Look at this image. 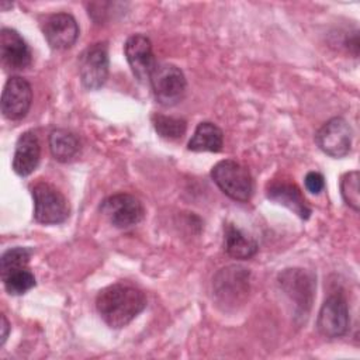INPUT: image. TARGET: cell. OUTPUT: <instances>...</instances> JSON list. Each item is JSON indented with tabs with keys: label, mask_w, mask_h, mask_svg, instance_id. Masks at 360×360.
<instances>
[{
	"label": "cell",
	"mask_w": 360,
	"mask_h": 360,
	"mask_svg": "<svg viewBox=\"0 0 360 360\" xmlns=\"http://www.w3.org/2000/svg\"><path fill=\"white\" fill-rule=\"evenodd\" d=\"M211 179L224 194L236 201H248L253 191L249 170L232 159L218 162L211 169Z\"/></svg>",
	"instance_id": "obj_2"
},
{
	"label": "cell",
	"mask_w": 360,
	"mask_h": 360,
	"mask_svg": "<svg viewBox=\"0 0 360 360\" xmlns=\"http://www.w3.org/2000/svg\"><path fill=\"white\" fill-rule=\"evenodd\" d=\"M8 330H10V323H8V321H7V318H6V315H1V340H0V343H1V346L4 345V342H6V339H7V336H8Z\"/></svg>",
	"instance_id": "obj_25"
},
{
	"label": "cell",
	"mask_w": 360,
	"mask_h": 360,
	"mask_svg": "<svg viewBox=\"0 0 360 360\" xmlns=\"http://www.w3.org/2000/svg\"><path fill=\"white\" fill-rule=\"evenodd\" d=\"M305 188L312 194H319L325 187V179L318 172H309L305 176Z\"/></svg>",
	"instance_id": "obj_24"
},
{
	"label": "cell",
	"mask_w": 360,
	"mask_h": 360,
	"mask_svg": "<svg viewBox=\"0 0 360 360\" xmlns=\"http://www.w3.org/2000/svg\"><path fill=\"white\" fill-rule=\"evenodd\" d=\"M49 149L52 156L62 163L73 160L80 152V142L76 134L65 128H56L49 134Z\"/></svg>",
	"instance_id": "obj_19"
},
{
	"label": "cell",
	"mask_w": 360,
	"mask_h": 360,
	"mask_svg": "<svg viewBox=\"0 0 360 360\" xmlns=\"http://www.w3.org/2000/svg\"><path fill=\"white\" fill-rule=\"evenodd\" d=\"M34 218L39 224L56 225L68 219L70 207L66 197L52 184L39 181L32 187Z\"/></svg>",
	"instance_id": "obj_3"
},
{
	"label": "cell",
	"mask_w": 360,
	"mask_h": 360,
	"mask_svg": "<svg viewBox=\"0 0 360 360\" xmlns=\"http://www.w3.org/2000/svg\"><path fill=\"white\" fill-rule=\"evenodd\" d=\"M359 172L353 170L346 173L340 180V193L345 200V202L353 208L354 211H359L360 207V191H359Z\"/></svg>",
	"instance_id": "obj_23"
},
{
	"label": "cell",
	"mask_w": 360,
	"mask_h": 360,
	"mask_svg": "<svg viewBox=\"0 0 360 360\" xmlns=\"http://www.w3.org/2000/svg\"><path fill=\"white\" fill-rule=\"evenodd\" d=\"M100 210L105 218L120 229L131 228L139 224L145 217L142 202L135 195L128 193H117L107 197L101 202Z\"/></svg>",
	"instance_id": "obj_6"
},
{
	"label": "cell",
	"mask_w": 360,
	"mask_h": 360,
	"mask_svg": "<svg viewBox=\"0 0 360 360\" xmlns=\"http://www.w3.org/2000/svg\"><path fill=\"white\" fill-rule=\"evenodd\" d=\"M224 246L233 259L246 260L257 253L256 240L232 224H226L224 228Z\"/></svg>",
	"instance_id": "obj_17"
},
{
	"label": "cell",
	"mask_w": 360,
	"mask_h": 360,
	"mask_svg": "<svg viewBox=\"0 0 360 360\" xmlns=\"http://www.w3.org/2000/svg\"><path fill=\"white\" fill-rule=\"evenodd\" d=\"M353 131L342 117L326 121L316 132L315 141L322 152L332 158H343L350 152Z\"/></svg>",
	"instance_id": "obj_9"
},
{
	"label": "cell",
	"mask_w": 360,
	"mask_h": 360,
	"mask_svg": "<svg viewBox=\"0 0 360 360\" xmlns=\"http://www.w3.org/2000/svg\"><path fill=\"white\" fill-rule=\"evenodd\" d=\"M32 255V249L30 248H13L8 249L3 253L1 260H0V273H1V278L6 277L7 274L20 270V269H25L30 257Z\"/></svg>",
	"instance_id": "obj_21"
},
{
	"label": "cell",
	"mask_w": 360,
	"mask_h": 360,
	"mask_svg": "<svg viewBox=\"0 0 360 360\" xmlns=\"http://www.w3.org/2000/svg\"><path fill=\"white\" fill-rule=\"evenodd\" d=\"M1 62L8 70H22L31 65L32 56L24 38L13 28H3L0 32Z\"/></svg>",
	"instance_id": "obj_14"
},
{
	"label": "cell",
	"mask_w": 360,
	"mask_h": 360,
	"mask_svg": "<svg viewBox=\"0 0 360 360\" xmlns=\"http://www.w3.org/2000/svg\"><path fill=\"white\" fill-rule=\"evenodd\" d=\"M212 287L219 304H239L249 292V271L240 266L224 267L217 273Z\"/></svg>",
	"instance_id": "obj_7"
},
{
	"label": "cell",
	"mask_w": 360,
	"mask_h": 360,
	"mask_svg": "<svg viewBox=\"0 0 360 360\" xmlns=\"http://www.w3.org/2000/svg\"><path fill=\"white\" fill-rule=\"evenodd\" d=\"M349 322L350 319L346 300L340 294L328 297L322 304L316 319L319 333L330 339L343 336L349 329Z\"/></svg>",
	"instance_id": "obj_10"
},
{
	"label": "cell",
	"mask_w": 360,
	"mask_h": 360,
	"mask_svg": "<svg viewBox=\"0 0 360 360\" xmlns=\"http://www.w3.org/2000/svg\"><path fill=\"white\" fill-rule=\"evenodd\" d=\"M42 32L51 48L63 51L76 42L79 25L69 13H55L44 20Z\"/></svg>",
	"instance_id": "obj_13"
},
{
	"label": "cell",
	"mask_w": 360,
	"mask_h": 360,
	"mask_svg": "<svg viewBox=\"0 0 360 360\" xmlns=\"http://www.w3.org/2000/svg\"><path fill=\"white\" fill-rule=\"evenodd\" d=\"M152 124L155 131L165 139L176 141L180 139L186 134V121L176 117H167L163 114H153Z\"/></svg>",
	"instance_id": "obj_20"
},
{
	"label": "cell",
	"mask_w": 360,
	"mask_h": 360,
	"mask_svg": "<svg viewBox=\"0 0 360 360\" xmlns=\"http://www.w3.org/2000/svg\"><path fill=\"white\" fill-rule=\"evenodd\" d=\"M124 53L134 76L139 82H149L156 60L150 39L143 34L131 35L124 45Z\"/></svg>",
	"instance_id": "obj_11"
},
{
	"label": "cell",
	"mask_w": 360,
	"mask_h": 360,
	"mask_svg": "<svg viewBox=\"0 0 360 360\" xmlns=\"http://www.w3.org/2000/svg\"><path fill=\"white\" fill-rule=\"evenodd\" d=\"M146 307L145 294L135 285L117 283L103 288L96 298L101 319L114 329L127 326Z\"/></svg>",
	"instance_id": "obj_1"
},
{
	"label": "cell",
	"mask_w": 360,
	"mask_h": 360,
	"mask_svg": "<svg viewBox=\"0 0 360 360\" xmlns=\"http://www.w3.org/2000/svg\"><path fill=\"white\" fill-rule=\"evenodd\" d=\"M278 284L284 294L294 302L297 316L307 318L314 301L315 280L302 269H287L278 276Z\"/></svg>",
	"instance_id": "obj_5"
},
{
	"label": "cell",
	"mask_w": 360,
	"mask_h": 360,
	"mask_svg": "<svg viewBox=\"0 0 360 360\" xmlns=\"http://www.w3.org/2000/svg\"><path fill=\"white\" fill-rule=\"evenodd\" d=\"M41 159V145L34 131H25L20 135L13 156V169L18 176L31 174Z\"/></svg>",
	"instance_id": "obj_16"
},
{
	"label": "cell",
	"mask_w": 360,
	"mask_h": 360,
	"mask_svg": "<svg viewBox=\"0 0 360 360\" xmlns=\"http://www.w3.org/2000/svg\"><path fill=\"white\" fill-rule=\"evenodd\" d=\"M3 283L8 294L21 295L35 285V277L30 270L20 269L3 277Z\"/></svg>",
	"instance_id": "obj_22"
},
{
	"label": "cell",
	"mask_w": 360,
	"mask_h": 360,
	"mask_svg": "<svg viewBox=\"0 0 360 360\" xmlns=\"http://www.w3.org/2000/svg\"><path fill=\"white\" fill-rule=\"evenodd\" d=\"M79 75L83 86L89 90H97L104 86L108 77V51L104 42H96L82 52Z\"/></svg>",
	"instance_id": "obj_8"
},
{
	"label": "cell",
	"mask_w": 360,
	"mask_h": 360,
	"mask_svg": "<svg viewBox=\"0 0 360 360\" xmlns=\"http://www.w3.org/2000/svg\"><path fill=\"white\" fill-rule=\"evenodd\" d=\"M32 101V90L30 83L20 77L11 76L1 93V112L8 120H21L27 115Z\"/></svg>",
	"instance_id": "obj_12"
},
{
	"label": "cell",
	"mask_w": 360,
	"mask_h": 360,
	"mask_svg": "<svg viewBox=\"0 0 360 360\" xmlns=\"http://www.w3.org/2000/svg\"><path fill=\"white\" fill-rule=\"evenodd\" d=\"M224 143V134L212 122H200L188 141V149L193 152H219Z\"/></svg>",
	"instance_id": "obj_18"
},
{
	"label": "cell",
	"mask_w": 360,
	"mask_h": 360,
	"mask_svg": "<svg viewBox=\"0 0 360 360\" xmlns=\"http://www.w3.org/2000/svg\"><path fill=\"white\" fill-rule=\"evenodd\" d=\"M266 195L269 200L291 210L301 219H308L311 215V208L295 183L287 180H273L266 187Z\"/></svg>",
	"instance_id": "obj_15"
},
{
	"label": "cell",
	"mask_w": 360,
	"mask_h": 360,
	"mask_svg": "<svg viewBox=\"0 0 360 360\" xmlns=\"http://www.w3.org/2000/svg\"><path fill=\"white\" fill-rule=\"evenodd\" d=\"M155 98L165 107H172L183 100L186 94L187 82L176 65L159 63L153 69L150 79Z\"/></svg>",
	"instance_id": "obj_4"
}]
</instances>
